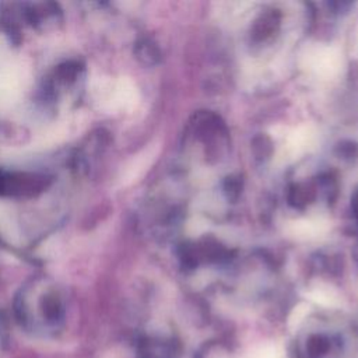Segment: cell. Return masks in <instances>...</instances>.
I'll return each instance as SVG.
<instances>
[{
  "label": "cell",
  "instance_id": "obj_6",
  "mask_svg": "<svg viewBox=\"0 0 358 358\" xmlns=\"http://www.w3.org/2000/svg\"><path fill=\"white\" fill-rule=\"evenodd\" d=\"M136 55L137 57L147 64H152L158 59V50L150 41H141L136 45Z\"/></svg>",
  "mask_w": 358,
  "mask_h": 358
},
{
  "label": "cell",
  "instance_id": "obj_5",
  "mask_svg": "<svg viewBox=\"0 0 358 358\" xmlns=\"http://www.w3.org/2000/svg\"><path fill=\"white\" fill-rule=\"evenodd\" d=\"M180 347L173 338L143 337L136 347V358H178Z\"/></svg>",
  "mask_w": 358,
  "mask_h": 358
},
{
  "label": "cell",
  "instance_id": "obj_3",
  "mask_svg": "<svg viewBox=\"0 0 358 358\" xmlns=\"http://www.w3.org/2000/svg\"><path fill=\"white\" fill-rule=\"evenodd\" d=\"M340 350V337L326 331H310L298 338L292 354L295 358H333Z\"/></svg>",
  "mask_w": 358,
  "mask_h": 358
},
{
  "label": "cell",
  "instance_id": "obj_4",
  "mask_svg": "<svg viewBox=\"0 0 358 358\" xmlns=\"http://www.w3.org/2000/svg\"><path fill=\"white\" fill-rule=\"evenodd\" d=\"M22 17L36 29H52L62 21V10L56 3H28L22 6Z\"/></svg>",
  "mask_w": 358,
  "mask_h": 358
},
{
  "label": "cell",
  "instance_id": "obj_1",
  "mask_svg": "<svg viewBox=\"0 0 358 358\" xmlns=\"http://www.w3.org/2000/svg\"><path fill=\"white\" fill-rule=\"evenodd\" d=\"M14 313L27 331L42 337L55 336L66 319L63 294L49 278H32L15 295Z\"/></svg>",
  "mask_w": 358,
  "mask_h": 358
},
{
  "label": "cell",
  "instance_id": "obj_2",
  "mask_svg": "<svg viewBox=\"0 0 358 358\" xmlns=\"http://www.w3.org/2000/svg\"><path fill=\"white\" fill-rule=\"evenodd\" d=\"M48 175L36 172H15L0 168V196L29 199L41 194L50 185Z\"/></svg>",
  "mask_w": 358,
  "mask_h": 358
}]
</instances>
